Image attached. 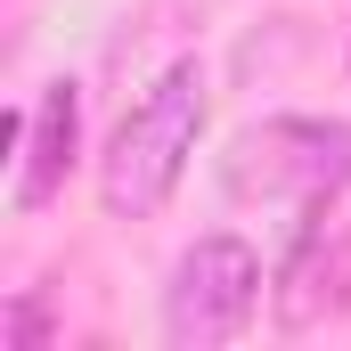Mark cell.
I'll return each mask as SVG.
<instances>
[{
	"label": "cell",
	"instance_id": "2",
	"mask_svg": "<svg viewBox=\"0 0 351 351\" xmlns=\"http://www.w3.org/2000/svg\"><path fill=\"white\" fill-rule=\"evenodd\" d=\"M221 188L237 204H294L319 213L351 188V123L335 114H278L229 139L221 156Z\"/></svg>",
	"mask_w": 351,
	"mask_h": 351
},
{
	"label": "cell",
	"instance_id": "3",
	"mask_svg": "<svg viewBox=\"0 0 351 351\" xmlns=\"http://www.w3.org/2000/svg\"><path fill=\"white\" fill-rule=\"evenodd\" d=\"M254 311H262V254L245 237H196L164 278V335L180 351H213L245 335Z\"/></svg>",
	"mask_w": 351,
	"mask_h": 351
},
{
	"label": "cell",
	"instance_id": "4",
	"mask_svg": "<svg viewBox=\"0 0 351 351\" xmlns=\"http://www.w3.org/2000/svg\"><path fill=\"white\" fill-rule=\"evenodd\" d=\"M74 139H82V90L49 82L33 98V114L16 123V213H41L58 188H66V164H74Z\"/></svg>",
	"mask_w": 351,
	"mask_h": 351
},
{
	"label": "cell",
	"instance_id": "5",
	"mask_svg": "<svg viewBox=\"0 0 351 351\" xmlns=\"http://www.w3.org/2000/svg\"><path fill=\"white\" fill-rule=\"evenodd\" d=\"M343 245L327 254V204L302 221V237H294V262L278 269V319L286 327H319V319H335L343 311Z\"/></svg>",
	"mask_w": 351,
	"mask_h": 351
},
{
	"label": "cell",
	"instance_id": "1",
	"mask_svg": "<svg viewBox=\"0 0 351 351\" xmlns=\"http://www.w3.org/2000/svg\"><path fill=\"white\" fill-rule=\"evenodd\" d=\"M196 131H204V66L180 58L172 74L123 114V131H114V147H106V164H98L106 213H114V221L164 213V196L180 188L188 156H196Z\"/></svg>",
	"mask_w": 351,
	"mask_h": 351
}]
</instances>
